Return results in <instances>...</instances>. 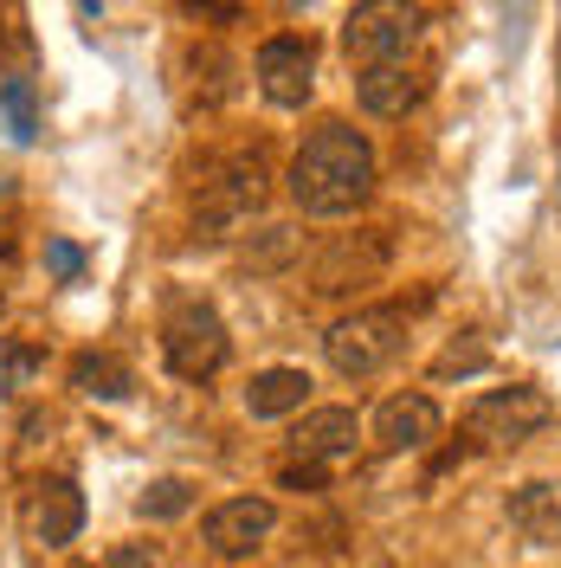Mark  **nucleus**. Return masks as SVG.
Returning <instances> with one entry per match:
<instances>
[{
    "instance_id": "obj_17",
    "label": "nucleus",
    "mask_w": 561,
    "mask_h": 568,
    "mask_svg": "<svg viewBox=\"0 0 561 568\" xmlns=\"http://www.w3.org/2000/svg\"><path fill=\"white\" fill-rule=\"evenodd\" d=\"M0 116L13 142H39V98H33V78H7L0 84Z\"/></svg>"
},
{
    "instance_id": "obj_13",
    "label": "nucleus",
    "mask_w": 561,
    "mask_h": 568,
    "mask_svg": "<svg viewBox=\"0 0 561 568\" xmlns=\"http://www.w3.org/2000/svg\"><path fill=\"white\" fill-rule=\"evenodd\" d=\"M355 98L368 116H407L426 98V71L414 59H394V65H368L355 71Z\"/></svg>"
},
{
    "instance_id": "obj_18",
    "label": "nucleus",
    "mask_w": 561,
    "mask_h": 568,
    "mask_svg": "<svg viewBox=\"0 0 561 568\" xmlns=\"http://www.w3.org/2000/svg\"><path fill=\"white\" fill-rule=\"evenodd\" d=\"M136 510H142V517H155V524L187 517V510H194V485H187V478H155V485L136 497Z\"/></svg>"
},
{
    "instance_id": "obj_6",
    "label": "nucleus",
    "mask_w": 561,
    "mask_h": 568,
    "mask_svg": "<svg viewBox=\"0 0 561 568\" xmlns=\"http://www.w3.org/2000/svg\"><path fill=\"white\" fill-rule=\"evenodd\" d=\"M549 420H555V400L542 388H529V382H517V388L484 394V400L465 414V433H471L478 446H523V439H536Z\"/></svg>"
},
{
    "instance_id": "obj_5",
    "label": "nucleus",
    "mask_w": 561,
    "mask_h": 568,
    "mask_svg": "<svg viewBox=\"0 0 561 568\" xmlns=\"http://www.w3.org/2000/svg\"><path fill=\"white\" fill-rule=\"evenodd\" d=\"M226 355H233V336H226V323H220L213 304H175L162 317V362H169V375L207 382V375L226 368Z\"/></svg>"
},
{
    "instance_id": "obj_10",
    "label": "nucleus",
    "mask_w": 561,
    "mask_h": 568,
    "mask_svg": "<svg viewBox=\"0 0 561 568\" xmlns=\"http://www.w3.org/2000/svg\"><path fill=\"white\" fill-rule=\"evenodd\" d=\"M381 265H387V240L381 233L336 240V246L310 265V291H323V297H336V291H361V284L381 278Z\"/></svg>"
},
{
    "instance_id": "obj_22",
    "label": "nucleus",
    "mask_w": 561,
    "mask_h": 568,
    "mask_svg": "<svg viewBox=\"0 0 561 568\" xmlns=\"http://www.w3.org/2000/svg\"><path fill=\"white\" fill-rule=\"evenodd\" d=\"M104 568H162V556H155L149 542H116Z\"/></svg>"
},
{
    "instance_id": "obj_23",
    "label": "nucleus",
    "mask_w": 561,
    "mask_h": 568,
    "mask_svg": "<svg viewBox=\"0 0 561 568\" xmlns=\"http://www.w3.org/2000/svg\"><path fill=\"white\" fill-rule=\"evenodd\" d=\"M78 7H84V13H104V0H78Z\"/></svg>"
},
{
    "instance_id": "obj_12",
    "label": "nucleus",
    "mask_w": 561,
    "mask_h": 568,
    "mask_svg": "<svg viewBox=\"0 0 561 568\" xmlns=\"http://www.w3.org/2000/svg\"><path fill=\"white\" fill-rule=\"evenodd\" d=\"M439 400L432 394H394L381 400V414H375V439H381L387 453H420L439 439Z\"/></svg>"
},
{
    "instance_id": "obj_14",
    "label": "nucleus",
    "mask_w": 561,
    "mask_h": 568,
    "mask_svg": "<svg viewBox=\"0 0 561 568\" xmlns=\"http://www.w3.org/2000/svg\"><path fill=\"white\" fill-rule=\"evenodd\" d=\"M304 400H310V375L304 368H265L246 388V414L252 420H284V414H304Z\"/></svg>"
},
{
    "instance_id": "obj_16",
    "label": "nucleus",
    "mask_w": 561,
    "mask_h": 568,
    "mask_svg": "<svg viewBox=\"0 0 561 568\" xmlns=\"http://www.w3.org/2000/svg\"><path fill=\"white\" fill-rule=\"evenodd\" d=\"M510 524H517L529 542H561V491L555 485H523V491H510Z\"/></svg>"
},
{
    "instance_id": "obj_8",
    "label": "nucleus",
    "mask_w": 561,
    "mask_h": 568,
    "mask_svg": "<svg viewBox=\"0 0 561 568\" xmlns=\"http://www.w3.org/2000/svg\"><path fill=\"white\" fill-rule=\"evenodd\" d=\"M278 530V504L272 497H226V504H213L201 536H207V549L220 562H239L252 549H265V536Z\"/></svg>"
},
{
    "instance_id": "obj_1",
    "label": "nucleus",
    "mask_w": 561,
    "mask_h": 568,
    "mask_svg": "<svg viewBox=\"0 0 561 568\" xmlns=\"http://www.w3.org/2000/svg\"><path fill=\"white\" fill-rule=\"evenodd\" d=\"M368 194H375V142L355 123H343V116L316 123L304 136V149L290 155V201L310 220H343Z\"/></svg>"
},
{
    "instance_id": "obj_3",
    "label": "nucleus",
    "mask_w": 561,
    "mask_h": 568,
    "mask_svg": "<svg viewBox=\"0 0 561 568\" xmlns=\"http://www.w3.org/2000/svg\"><path fill=\"white\" fill-rule=\"evenodd\" d=\"M400 349H407V311H394V304L349 311V317L329 323V336H323V355H329V368H336L343 382L381 375Z\"/></svg>"
},
{
    "instance_id": "obj_7",
    "label": "nucleus",
    "mask_w": 561,
    "mask_h": 568,
    "mask_svg": "<svg viewBox=\"0 0 561 568\" xmlns=\"http://www.w3.org/2000/svg\"><path fill=\"white\" fill-rule=\"evenodd\" d=\"M252 71H258V91L278 110H304L316 91V45L304 33H272L258 45Z\"/></svg>"
},
{
    "instance_id": "obj_11",
    "label": "nucleus",
    "mask_w": 561,
    "mask_h": 568,
    "mask_svg": "<svg viewBox=\"0 0 561 568\" xmlns=\"http://www.w3.org/2000/svg\"><path fill=\"white\" fill-rule=\"evenodd\" d=\"M355 439H361L355 407H304V420L290 426V459H304V465L349 459Z\"/></svg>"
},
{
    "instance_id": "obj_21",
    "label": "nucleus",
    "mask_w": 561,
    "mask_h": 568,
    "mask_svg": "<svg viewBox=\"0 0 561 568\" xmlns=\"http://www.w3.org/2000/svg\"><path fill=\"white\" fill-rule=\"evenodd\" d=\"M45 272H52V278H78V272H84V252L71 246V240H45Z\"/></svg>"
},
{
    "instance_id": "obj_9",
    "label": "nucleus",
    "mask_w": 561,
    "mask_h": 568,
    "mask_svg": "<svg viewBox=\"0 0 561 568\" xmlns=\"http://www.w3.org/2000/svg\"><path fill=\"white\" fill-rule=\"evenodd\" d=\"M84 530V491L78 478H39L33 497H27V536L39 549H71Z\"/></svg>"
},
{
    "instance_id": "obj_19",
    "label": "nucleus",
    "mask_w": 561,
    "mask_h": 568,
    "mask_svg": "<svg viewBox=\"0 0 561 568\" xmlns=\"http://www.w3.org/2000/svg\"><path fill=\"white\" fill-rule=\"evenodd\" d=\"M297 226H265L258 233V246H246V272H278V265H290L297 258Z\"/></svg>"
},
{
    "instance_id": "obj_4",
    "label": "nucleus",
    "mask_w": 561,
    "mask_h": 568,
    "mask_svg": "<svg viewBox=\"0 0 561 568\" xmlns=\"http://www.w3.org/2000/svg\"><path fill=\"white\" fill-rule=\"evenodd\" d=\"M258 207H265V162H258V155H226V162H213L207 181L194 187V226H201L207 240H226V233L246 226Z\"/></svg>"
},
{
    "instance_id": "obj_2",
    "label": "nucleus",
    "mask_w": 561,
    "mask_h": 568,
    "mask_svg": "<svg viewBox=\"0 0 561 568\" xmlns=\"http://www.w3.org/2000/svg\"><path fill=\"white\" fill-rule=\"evenodd\" d=\"M432 13L420 0H355L349 20H343V52L349 65H394V59H414V45L426 39Z\"/></svg>"
},
{
    "instance_id": "obj_20",
    "label": "nucleus",
    "mask_w": 561,
    "mask_h": 568,
    "mask_svg": "<svg viewBox=\"0 0 561 568\" xmlns=\"http://www.w3.org/2000/svg\"><path fill=\"white\" fill-rule=\"evenodd\" d=\"M478 368H484V343H452L432 362V375H478Z\"/></svg>"
},
{
    "instance_id": "obj_15",
    "label": "nucleus",
    "mask_w": 561,
    "mask_h": 568,
    "mask_svg": "<svg viewBox=\"0 0 561 568\" xmlns=\"http://www.w3.org/2000/svg\"><path fill=\"white\" fill-rule=\"evenodd\" d=\"M71 388L91 394V400H123V394L136 388V375H130V362L110 349H84L71 362Z\"/></svg>"
}]
</instances>
